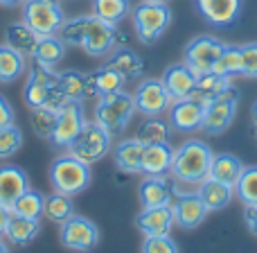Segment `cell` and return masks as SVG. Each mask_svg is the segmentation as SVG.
<instances>
[{
  "label": "cell",
  "mask_w": 257,
  "mask_h": 253,
  "mask_svg": "<svg viewBox=\"0 0 257 253\" xmlns=\"http://www.w3.org/2000/svg\"><path fill=\"white\" fill-rule=\"evenodd\" d=\"M59 36L66 41V45L84 50L88 57H108L120 41L117 27L99 21L93 14L66 18V23L59 30Z\"/></svg>",
  "instance_id": "6da1fadb"
},
{
  "label": "cell",
  "mask_w": 257,
  "mask_h": 253,
  "mask_svg": "<svg viewBox=\"0 0 257 253\" xmlns=\"http://www.w3.org/2000/svg\"><path fill=\"white\" fill-rule=\"evenodd\" d=\"M212 158L214 151L210 149L208 142L190 138L178 149H174V160L169 172L178 183H201L203 179H208Z\"/></svg>",
  "instance_id": "7a4b0ae2"
},
{
  "label": "cell",
  "mask_w": 257,
  "mask_h": 253,
  "mask_svg": "<svg viewBox=\"0 0 257 253\" xmlns=\"http://www.w3.org/2000/svg\"><path fill=\"white\" fill-rule=\"evenodd\" d=\"M23 102L30 109L36 107H50L61 111L68 104V100L63 98L61 89H59V75L52 68H43L39 63L30 68L27 72L25 86H23Z\"/></svg>",
  "instance_id": "3957f363"
},
{
  "label": "cell",
  "mask_w": 257,
  "mask_h": 253,
  "mask_svg": "<svg viewBox=\"0 0 257 253\" xmlns=\"http://www.w3.org/2000/svg\"><path fill=\"white\" fill-rule=\"evenodd\" d=\"M90 181H93L90 165L79 160L77 156H72L70 151L57 156L50 165V186H52L54 192L75 197L81 195L90 186Z\"/></svg>",
  "instance_id": "277c9868"
},
{
  "label": "cell",
  "mask_w": 257,
  "mask_h": 253,
  "mask_svg": "<svg viewBox=\"0 0 257 253\" xmlns=\"http://www.w3.org/2000/svg\"><path fill=\"white\" fill-rule=\"evenodd\" d=\"M133 113H136L133 93H126V91L102 95V98H97V104H95V122L102 129H106L113 138L120 136L128 127Z\"/></svg>",
  "instance_id": "5b68a950"
},
{
  "label": "cell",
  "mask_w": 257,
  "mask_h": 253,
  "mask_svg": "<svg viewBox=\"0 0 257 253\" xmlns=\"http://www.w3.org/2000/svg\"><path fill=\"white\" fill-rule=\"evenodd\" d=\"M131 21L138 41L145 45H154L167 32L169 23H172V9L167 3L142 0L140 5L131 9Z\"/></svg>",
  "instance_id": "8992f818"
},
{
  "label": "cell",
  "mask_w": 257,
  "mask_h": 253,
  "mask_svg": "<svg viewBox=\"0 0 257 253\" xmlns=\"http://www.w3.org/2000/svg\"><path fill=\"white\" fill-rule=\"evenodd\" d=\"M111 142H113L111 133L93 120V122H86L84 129L79 131V136L68 147V151L72 156H77L79 160H84V163L93 165L111 154Z\"/></svg>",
  "instance_id": "52a82bcc"
},
{
  "label": "cell",
  "mask_w": 257,
  "mask_h": 253,
  "mask_svg": "<svg viewBox=\"0 0 257 253\" xmlns=\"http://www.w3.org/2000/svg\"><path fill=\"white\" fill-rule=\"evenodd\" d=\"M23 23H27L39 36L59 34L61 25L66 23V14L59 0H25Z\"/></svg>",
  "instance_id": "ba28073f"
},
{
  "label": "cell",
  "mask_w": 257,
  "mask_h": 253,
  "mask_svg": "<svg viewBox=\"0 0 257 253\" xmlns=\"http://www.w3.org/2000/svg\"><path fill=\"white\" fill-rule=\"evenodd\" d=\"M237 104H239V95H237L235 89L210 100L205 104V116H203L201 131L208 133V136H221V133H226L232 122H235Z\"/></svg>",
  "instance_id": "9c48e42d"
},
{
  "label": "cell",
  "mask_w": 257,
  "mask_h": 253,
  "mask_svg": "<svg viewBox=\"0 0 257 253\" xmlns=\"http://www.w3.org/2000/svg\"><path fill=\"white\" fill-rule=\"evenodd\" d=\"M59 242L66 246L68 251L77 253H88L97 246L99 242V231L88 217L81 215H72L63 224H59Z\"/></svg>",
  "instance_id": "30bf717a"
},
{
  "label": "cell",
  "mask_w": 257,
  "mask_h": 253,
  "mask_svg": "<svg viewBox=\"0 0 257 253\" xmlns=\"http://www.w3.org/2000/svg\"><path fill=\"white\" fill-rule=\"evenodd\" d=\"M133 102H136V111L142 113L145 118H158L172 107V95L167 93L163 79L156 77H147L133 91Z\"/></svg>",
  "instance_id": "8fae6325"
},
{
  "label": "cell",
  "mask_w": 257,
  "mask_h": 253,
  "mask_svg": "<svg viewBox=\"0 0 257 253\" xmlns=\"http://www.w3.org/2000/svg\"><path fill=\"white\" fill-rule=\"evenodd\" d=\"M223 48H226V43H223L221 39H217V36H210V34L194 36V39L185 45V50H183V61H185L196 75L210 72L214 68V63L219 61V57H221Z\"/></svg>",
  "instance_id": "7c38bea8"
},
{
  "label": "cell",
  "mask_w": 257,
  "mask_h": 253,
  "mask_svg": "<svg viewBox=\"0 0 257 253\" xmlns=\"http://www.w3.org/2000/svg\"><path fill=\"white\" fill-rule=\"evenodd\" d=\"M86 122L88 120H86V111L81 107V102H68L59 111L57 127H54L50 142L54 147H59V149H68L72 145V140L79 136V131L84 129Z\"/></svg>",
  "instance_id": "4fadbf2b"
},
{
  "label": "cell",
  "mask_w": 257,
  "mask_h": 253,
  "mask_svg": "<svg viewBox=\"0 0 257 253\" xmlns=\"http://www.w3.org/2000/svg\"><path fill=\"white\" fill-rule=\"evenodd\" d=\"M203 116H205V102L199 100L196 95L176 100L169 107V125H172L174 131L181 133L199 131L201 125H203Z\"/></svg>",
  "instance_id": "5bb4252c"
},
{
  "label": "cell",
  "mask_w": 257,
  "mask_h": 253,
  "mask_svg": "<svg viewBox=\"0 0 257 253\" xmlns=\"http://www.w3.org/2000/svg\"><path fill=\"white\" fill-rule=\"evenodd\" d=\"M194 9L212 27L226 30L232 27L241 16L244 0H194Z\"/></svg>",
  "instance_id": "9a60e30c"
},
{
  "label": "cell",
  "mask_w": 257,
  "mask_h": 253,
  "mask_svg": "<svg viewBox=\"0 0 257 253\" xmlns=\"http://www.w3.org/2000/svg\"><path fill=\"white\" fill-rule=\"evenodd\" d=\"M172 210H174V222H176V226L185 228V231L199 228L210 213L196 192H183V195H178V199L172 204Z\"/></svg>",
  "instance_id": "2e32d148"
},
{
  "label": "cell",
  "mask_w": 257,
  "mask_h": 253,
  "mask_svg": "<svg viewBox=\"0 0 257 253\" xmlns=\"http://www.w3.org/2000/svg\"><path fill=\"white\" fill-rule=\"evenodd\" d=\"M174 210L172 204L167 206H156V208H142L140 215L136 217V228L145 237H156V235H169L174 226Z\"/></svg>",
  "instance_id": "e0dca14e"
},
{
  "label": "cell",
  "mask_w": 257,
  "mask_h": 253,
  "mask_svg": "<svg viewBox=\"0 0 257 253\" xmlns=\"http://www.w3.org/2000/svg\"><path fill=\"white\" fill-rule=\"evenodd\" d=\"M30 190V177L18 165H0V206L12 210L16 199Z\"/></svg>",
  "instance_id": "ac0fdd59"
},
{
  "label": "cell",
  "mask_w": 257,
  "mask_h": 253,
  "mask_svg": "<svg viewBox=\"0 0 257 253\" xmlns=\"http://www.w3.org/2000/svg\"><path fill=\"white\" fill-rule=\"evenodd\" d=\"M163 84L167 89V93L172 95L174 102L183 98H190V95H194V89H196V72L185 61L172 63L163 75Z\"/></svg>",
  "instance_id": "d6986e66"
},
{
  "label": "cell",
  "mask_w": 257,
  "mask_h": 253,
  "mask_svg": "<svg viewBox=\"0 0 257 253\" xmlns=\"http://www.w3.org/2000/svg\"><path fill=\"white\" fill-rule=\"evenodd\" d=\"M174 147L169 142H156L145 145L142 151V174L145 177H165L172 170Z\"/></svg>",
  "instance_id": "ffe728a7"
},
{
  "label": "cell",
  "mask_w": 257,
  "mask_h": 253,
  "mask_svg": "<svg viewBox=\"0 0 257 253\" xmlns=\"http://www.w3.org/2000/svg\"><path fill=\"white\" fill-rule=\"evenodd\" d=\"M142 151L145 142L138 138H124L113 147V160L115 167L124 174H142Z\"/></svg>",
  "instance_id": "44dd1931"
},
{
  "label": "cell",
  "mask_w": 257,
  "mask_h": 253,
  "mask_svg": "<svg viewBox=\"0 0 257 253\" xmlns=\"http://www.w3.org/2000/svg\"><path fill=\"white\" fill-rule=\"evenodd\" d=\"M172 195L174 190L165 177H145L138 186V199H140L142 208H156V206L172 204Z\"/></svg>",
  "instance_id": "7402d4cb"
},
{
  "label": "cell",
  "mask_w": 257,
  "mask_h": 253,
  "mask_svg": "<svg viewBox=\"0 0 257 253\" xmlns=\"http://www.w3.org/2000/svg\"><path fill=\"white\" fill-rule=\"evenodd\" d=\"M41 222L30 217H18V215H9V222L5 226L3 235L12 242L14 246H30L32 242L39 237Z\"/></svg>",
  "instance_id": "603a6c76"
},
{
  "label": "cell",
  "mask_w": 257,
  "mask_h": 253,
  "mask_svg": "<svg viewBox=\"0 0 257 253\" xmlns=\"http://www.w3.org/2000/svg\"><path fill=\"white\" fill-rule=\"evenodd\" d=\"M196 195L201 197V201L205 204L208 210H223L226 206H230L232 197H235V188L226 186L221 181H214V179H203L199 183V190Z\"/></svg>",
  "instance_id": "cb8c5ba5"
},
{
  "label": "cell",
  "mask_w": 257,
  "mask_h": 253,
  "mask_svg": "<svg viewBox=\"0 0 257 253\" xmlns=\"http://www.w3.org/2000/svg\"><path fill=\"white\" fill-rule=\"evenodd\" d=\"M126 79L120 75L117 70L108 68L106 63L99 66L97 70L88 72V89H90V98H102V95H111L117 91H124Z\"/></svg>",
  "instance_id": "d4e9b609"
},
{
  "label": "cell",
  "mask_w": 257,
  "mask_h": 253,
  "mask_svg": "<svg viewBox=\"0 0 257 253\" xmlns=\"http://www.w3.org/2000/svg\"><path fill=\"white\" fill-rule=\"evenodd\" d=\"M244 167L246 165L241 163V158H237L235 154L223 151V154H214L208 177L214 179V181H221V183H226V186L235 188L237 181H239V177H241V172H244Z\"/></svg>",
  "instance_id": "484cf974"
},
{
  "label": "cell",
  "mask_w": 257,
  "mask_h": 253,
  "mask_svg": "<svg viewBox=\"0 0 257 253\" xmlns=\"http://www.w3.org/2000/svg\"><path fill=\"white\" fill-rule=\"evenodd\" d=\"M39 39L41 36L23 21H14L5 27V43L12 45L14 50H18V52L25 54V57H32V54H34Z\"/></svg>",
  "instance_id": "4316f807"
},
{
  "label": "cell",
  "mask_w": 257,
  "mask_h": 253,
  "mask_svg": "<svg viewBox=\"0 0 257 253\" xmlns=\"http://www.w3.org/2000/svg\"><path fill=\"white\" fill-rule=\"evenodd\" d=\"M106 66L117 70L126 81L138 79V77L145 72V63H142L140 54L133 52L131 48H115L106 57Z\"/></svg>",
  "instance_id": "83f0119b"
},
{
  "label": "cell",
  "mask_w": 257,
  "mask_h": 253,
  "mask_svg": "<svg viewBox=\"0 0 257 253\" xmlns=\"http://www.w3.org/2000/svg\"><path fill=\"white\" fill-rule=\"evenodd\" d=\"M66 48H68L66 41H63L59 34L41 36L39 43H36L34 54H32V59H34V63H39V66L52 68V70H54V66H57L63 57H66Z\"/></svg>",
  "instance_id": "f1b7e54d"
},
{
  "label": "cell",
  "mask_w": 257,
  "mask_h": 253,
  "mask_svg": "<svg viewBox=\"0 0 257 253\" xmlns=\"http://www.w3.org/2000/svg\"><path fill=\"white\" fill-rule=\"evenodd\" d=\"M59 75V89H61L63 98L68 102H81L90 98V89H88V72L81 70H63L57 72Z\"/></svg>",
  "instance_id": "f546056e"
},
{
  "label": "cell",
  "mask_w": 257,
  "mask_h": 253,
  "mask_svg": "<svg viewBox=\"0 0 257 253\" xmlns=\"http://www.w3.org/2000/svg\"><path fill=\"white\" fill-rule=\"evenodd\" d=\"M228 91H232V81L230 77L226 75H219V72L210 70V72H201V75H196V89H194V95L199 100H203L205 104L210 102V100L219 98V95L228 93Z\"/></svg>",
  "instance_id": "4dcf8cb0"
},
{
  "label": "cell",
  "mask_w": 257,
  "mask_h": 253,
  "mask_svg": "<svg viewBox=\"0 0 257 253\" xmlns=\"http://www.w3.org/2000/svg\"><path fill=\"white\" fill-rule=\"evenodd\" d=\"M25 54L14 50L12 45L0 43V84H14L25 72Z\"/></svg>",
  "instance_id": "1f68e13d"
},
{
  "label": "cell",
  "mask_w": 257,
  "mask_h": 253,
  "mask_svg": "<svg viewBox=\"0 0 257 253\" xmlns=\"http://www.w3.org/2000/svg\"><path fill=\"white\" fill-rule=\"evenodd\" d=\"M90 9H93V16H97L99 21L117 27L131 14L133 5L131 0H90Z\"/></svg>",
  "instance_id": "d6a6232c"
},
{
  "label": "cell",
  "mask_w": 257,
  "mask_h": 253,
  "mask_svg": "<svg viewBox=\"0 0 257 253\" xmlns=\"http://www.w3.org/2000/svg\"><path fill=\"white\" fill-rule=\"evenodd\" d=\"M45 210V195H41L39 190H25L16 199V204L12 206V215L18 217H30V219H41Z\"/></svg>",
  "instance_id": "836d02e7"
},
{
  "label": "cell",
  "mask_w": 257,
  "mask_h": 253,
  "mask_svg": "<svg viewBox=\"0 0 257 253\" xmlns=\"http://www.w3.org/2000/svg\"><path fill=\"white\" fill-rule=\"evenodd\" d=\"M169 136H172V125L169 120H160L158 118H147L145 122L138 129V140L145 142V145H156V142H169Z\"/></svg>",
  "instance_id": "e575fe53"
},
{
  "label": "cell",
  "mask_w": 257,
  "mask_h": 253,
  "mask_svg": "<svg viewBox=\"0 0 257 253\" xmlns=\"http://www.w3.org/2000/svg\"><path fill=\"white\" fill-rule=\"evenodd\" d=\"M57 118H59L57 109H50V107L30 109V125L34 129L36 136L43 138V140L52 138V131H54V127H57Z\"/></svg>",
  "instance_id": "d590c367"
},
{
  "label": "cell",
  "mask_w": 257,
  "mask_h": 253,
  "mask_svg": "<svg viewBox=\"0 0 257 253\" xmlns=\"http://www.w3.org/2000/svg\"><path fill=\"white\" fill-rule=\"evenodd\" d=\"M43 215H48L50 222L63 224L68 217H72V215H75L72 199L68 195H61V192H52L50 197H45V210H43Z\"/></svg>",
  "instance_id": "8d00e7d4"
},
{
  "label": "cell",
  "mask_w": 257,
  "mask_h": 253,
  "mask_svg": "<svg viewBox=\"0 0 257 253\" xmlns=\"http://www.w3.org/2000/svg\"><path fill=\"white\" fill-rule=\"evenodd\" d=\"M235 195L244 206H257V165L244 167L235 186Z\"/></svg>",
  "instance_id": "74e56055"
},
{
  "label": "cell",
  "mask_w": 257,
  "mask_h": 253,
  "mask_svg": "<svg viewBox=\"0 0 257 253\" xmlns=\"http://www.w3.org/2000/svg\"><path fill=\"white\" fill-rule=\"evenodd\" d=\"M214 72H219V75H226V77H237L241 75V50L239 45H228L223 48L221 57H219V61L214 63L212 68Z\"/></svg>",
  "instance_id": "f35d334b"
},
{
  "label": "cell",
  "mask_w": 257,
  "mask_h": 253,
  "mask_svg": "<svg viewBox=\"0 0 257 253\" xmlns=\"http://www.w3.org/2000/svg\"><path fill=\"white\" fill-rule=\"evenodd\" d=\"M23 147V131L21 127L7 125V127H0V160H9L21 151Z\"/></svg>",
  "instance_id": "ab89813d"
},
{
  "label": "cell",
  "mask_w": 257,
  "mask_h": 253,
  "mask_svg": "<svg viewBox=\"0 0 257 253\" xmlns=\"http://www.w3.org/2000/svg\"><path fill=\"white\" fill-rule=\"evenodd\" d=\"M241 50V77L257 79V41L239 45Z\"/></svg>",
  "instance_id": "60d3db41"
},
{
  "label": "cell",
  "mask_w": 257,
  "mask_h": 253,
  "mask_svg": "<svg viewBox=\"0 0 257 253\" xmlns=\"http://www.w3.org/2000/svg\"><path fill=\"white\" fill-rule=\"evenodd\" d=\"M142 253H181L174 237L169 235H156V237H145L142 242Z\"/></svg>",
  "instance_id": "b9f144b4"
},
{
  "label": "cell",
  "mask_w": 257,
  "mask_h": 253,
  "mask_svg": "<svg viewBox=\"0 0 257 253\" xmlns=\"http://www.w3.org/2000/svg\"><path fill=\"white\" fill-rule=\"evenodd\" d=\"M16 120V113H14V107L9 104V100L5 95H0V127H7L14 125Z\"/></svg>",
  "instance_id": "7bdbcfd3"
},
{
  "label": "cell",
  "mask_w": 257,
  "mask_h": 253,
  "mask_svg": "<svg viewBox=\"0 0 257 253\" xmlns=\"http://www.w3.org/2000/svg\"><path fill=\"white\" fill-rule=\"evenodd\" d=\"M244 222L250 233L257 235V206H246L244 208Z\"/></svg>",
  "instance_id": "ee69618b"
},
{
  "label": "cell",
  "mask_w": 257,
  "mask_h": 253,
  "mask_svg": "<svg viewBox=\"0 0 257 253\" xmlns=\"http://www.w3.org/2000/svg\"><path fill=\"white\" fill-rule=\"evenodd\" d=\"M9 215H12V210H7L5 206H0V235L5 233V226H7V222H9Z\"/></svg>",
  "instance_id": "f6af8a7d"
},
{
  "label": "cell",
  "mask_w": 257,
  "mask_h": 253,
  "mask_svg": "<svg viewBox=\"0 0 257 253\" xmlns=\"http://www.w3.org/2000/svg\"><path fill=\"white\" fill-rule=\"evenodd\" d=\"M25 0H0V7H23Z\"/></svg>",
  "instance_id": "bcb514c9"
},
{
  "label": "cell",
  "mask_w": 257,
  "mask_h": 253,
  "mask_svg": "<svg viewBox=\"0 0 257 253\" xmlns=\"http://www.w3.org/2000/svg\"><path fill=\"white\" fill-rule=\"evenodd\" d=\"M250 122H253V127L257 129V102L250 107Z\"/></svg>",
  "instance_id": "7dc6e473"
},
{
  "label": "cell",
  "mask_w": 257,
  "mask_h": 253,
  "mask_svg": "<svg viewBox=\"0 0 257 253\" xmlns=\"http://www.w3.org/2000/svg\"><path fill=\"white\" fill-rule=\"evenodd\" d=\"M0 253H12V251H9V246H7V244H5V242H3V240H0Z\"/></svg>",
  "instance_id": "c3c4849f"
},
{
  "label": "cell",
  "mask_w": 257,
  "mask_h": 253,
  "mask_svg": "<svg viewBox=\"0 0 257 253\" xmlns=\"http://www.w3.org/2000/svg\"><path fill=\"white\" fill-rule=\"evenodd\" d=\"M149 3H169V0H149Z\"/></svg>",
  "instance_id": "681fc988"
}]
</instances>
